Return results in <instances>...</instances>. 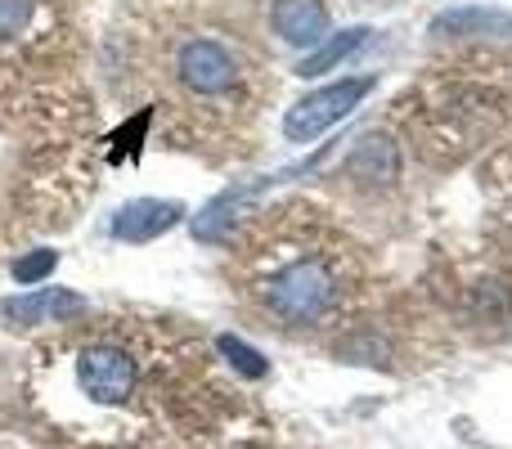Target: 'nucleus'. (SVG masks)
<instances>
[{"instance_id":"nucleus-1","label":"nucleus","mask_w":512,"mask_h":449,"mask_svg":"<svg viewBox=\"0 0 512 449\" xmlns=\"http://www.w3.org/2000/svg\"><path fill=\"white\" fill-rule=\"evenodd\" d=\"M337 274L324 261H292L279 274H270L261 288L265 306L283 319V324H319L328 310L337 306Z\"/></svg>"},{"instance_id":"nucleus-2","label":"nucleus","mask_w":512,"mask_h":449,"mask_svg":"<svg viewBox=\"0 0 512 449\" xmlns=\"http://www.w3.org/2000/svg\"><path fill=\"white\" fill-rule=\"evenodd\" d=\"M373 86H378V77H346V81H333V86L315 90V95L297 99V104L288 108V117H283V135H288L292 144L319 140V135L333 131L342 117H351Z\"/></svg>"},{"instance_id":"nucleus-3","label":"nucleus","mask_w":512,"mask_h":449,"mask_svg":"<svg viewBox=\"0 0 512 449\" xmlns=\"http://www.w3.org/2000/svg\"><path fill=\"white\" fill-rule=\"evenodd\" d=\"M77 382L99 405H122L135 391V360L122 346H86L77 360Z\"/></svg>"},{"instance_id":"nucleus-4","label":"nucleus","mask_w":512,"mask_h":449,"mask_svg":"<svg viewBox=\"0 0 512 449\" xmlns=\"http://www.w3.org/2000/svg\"><path fill=\"white\" fill-rule=\"evenodd\" d=\"M176 72H180V81H185L194 95H225V90L239 81L234 54L225 50V45H216V41H203V36H194V41L180 45Z\"/></svg>"},{"instance_id":"nucleus-5","label":"nucleus","mask_w":512,"mask_h":449,"mask_svg":"<svg viewBox=\"0 0 512 449\" xmlns=\"http://www.w3.org/2000/svg\"><path fill=\"white\" fill-rule=\"evenodd\" d=\"M90 301L81 292L68 288H41V292H27V297H5L0 301V324L5 328H32V324H63V319H77L86 315Z\"/></svg>"},{"instance_id":"nucleus-6","label":"nucleus","mask_w":512,"mask_h":449,"mask_svg":"<svg viewBox=\"0 0 512 449\" xmlns=\"http://www.w3.org/2000/svg\"><path fill=\"white\" fill-rule=\"evenodd\" d=\"M432 36H441V41H477V36L504 41L512 36V14L495 5H459L432 18Z\"/></svg>"},{"instance_id":"nucleus-7","label":"nucleus","mask_w":512,"mask_h":449,"mask_svg":"<svg viewBox=\"0 0 512 449\" xmlns=\"http://www.w3.org/2000/svg\"><path fill=\"white\" fill-rule=\"evenodd\" d=\"M342 176L355 180V185L369 189H387L400 180V149L387 140V135H364L342 162Z\"/></svg>"},{"instance_id":"nucleus-8","label":"nucleus","mask_w":512,"mask_h":449,"mask_svg":"<svg viewBox=\"0 0 512 449\" xmlns=\"http://www.w3.org/2000/svg\"><path fill=\"white\" fill-rule=\"evenodd\" d=\"M180 216H185V207L180 203L135 198V203H126L122 212L113 216V238H122V243H153V238H162L167 229H176Z\"/></svg>"},{"instance_id":"nucleus-9","label":"nucleus","mask_w":512,"mask_h":449,"mask_svg":"<svg viewBox=\"0 0 512 449\" xmlns=\"http://www.w3.org/2000/svg\"><path fill=\"white\" fill-rule=\"evenodd\" d=\"M270 23L288 45H319L328 32V5L324 0H274Z\"/></svg>"},{"instance_id":"nucleus-10","label":"nucleus","mask_w":512,"mask_h":449,"mask_svg":"<svg viewBox=\"0 0 512 449\" xmlns=\"http://www.w3.org/2000/svg\"><path fill=\"white\" fill-rule=\"evenodd\" d=\"M364 36H369V27H346V32L328 36V41H319L315 50L306 54V59L297 63V77L310 81V77H324V72H333L342 59H351L355 50L364 45Z\"/></svg>"},{"instance_id":"nucleus-11","label":"nucleus","mask_w":512,"mask_h":449,"mask_svg":"<svg viewBox=\"0 0 512 449\" xmlns=\"http://www.w3.org/2000/svg\"><path fill=\"white\" fill-rule=\"evenodd\" d=\"M216 346H221V355L230 360V369L234 373H243V378H252V382H261L265 373H270V360H265L256 346H248L243 337H234V333H221L216 337Z\"/></svg>"},{"instance_id":"nucleus-12","label":"nucleus","mask_w":512,"mask_h":449,"mask_svg":"<svg viewBox=\"0 0 512 449\" xmlns=\"http://www.w3.org/2000/svg\"><path fill=\"white\" fill-rule=\"evenodd\" d=\"M54 265H59V252H50V247H36V252L18 256L9 274H14L18 288H36V283H45L54 274Z\"/></svg>"},{"instance_id":"nucleus-13","label":"nucleus","mask_w":512,"mask_h":449,"mask_svg":"<svg viewBox=\"0 0 512 449\" xmlns=\"http://www.w3.org/2000/svg\"><path fill=\"white\" fill-rule=\"evenodd\" d=\"M337 355L351 360V364H387V342H378L373 333H364V337H355V342L337 346Z\"/></svg>"},{"instance_id":"nucleus-14","label":"nucleus","mask_w":512,"mask_h":449,"mask_svg":"<svg viewBox=\"0 0 512 449\" xmlns=\"http://www.w3.org/2000/svg\"><path fill=\"white\" fill-rule=\"evenodd\" d=\"M36 0H0V41H14L27 23H32Z\"/></svg>"}]
</instances>
